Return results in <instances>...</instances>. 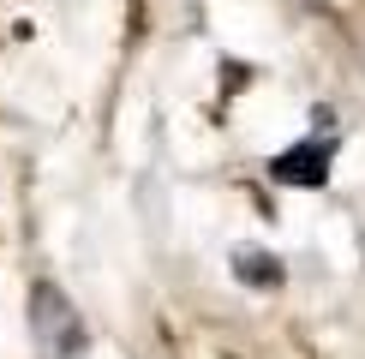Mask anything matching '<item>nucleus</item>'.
I'll return each instance as SVG.
<instances>
[{
	"label": "nucleus",
	"mask_w": 365,
	"mask_h": 359,
	"mask_svg": "<svg viewBox=\"0 0 365 359\" xmlns=\"http://www.w3.org/2000/svg\"><path fill=\"white\" fill-rule=\"evenodd\" d=\"M317 120H324V114H317ZM329 156H336V132L317 126L306 144H294V150H282V156H269V174H276L282 186H324V180H329Z\"/></svg>",
	"instance_id": "2"
},
{
	"label": "nucleus",
	"mask_w": 365,
	"mask_h": 359,
	"mask_svg": "<svg viewBox=\"0 0 365 359\" xmlns=\"http://www.w3.org/2000/svg\"><path fill=\"white\" fill-rule=\"evenodd\" d=\"M240 281H252V288H276L282 264L269 258V251H240Z\"/></svg>",
	"instance_id": "3"
},
{
	"label": "nucleus",
	"mask_w": 365,
	"mask_h": 359,
	"mask_svg": "<svg viewBox=\"0 0 365 359\" xmlns=\"http://www.w3.org/2000/svg\"><path fill=\"white\" fill-rule=\"evenodd\" d=\"M30 335H36L42 359H78L84 353V323H78L72 299L54 281H36L30 288Z\"/></svg>",
	"instance_id": "1"
}]
</instances>
